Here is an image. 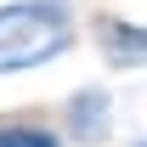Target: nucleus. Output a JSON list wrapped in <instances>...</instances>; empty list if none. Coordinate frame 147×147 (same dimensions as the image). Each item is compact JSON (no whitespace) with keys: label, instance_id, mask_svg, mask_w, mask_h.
Listing matches in <instances>:
<instances>
[{"label":"nucleus","instance_id":"obj_3","mask_svg":"<svg viewBox=\"0 0 147 147\" xmlns=\"http://www.w3.org/2000/svg\"><path fill=\"white\" fill-rule=\"evenodd\" d=\"M96 45H102V57H108L113 68H147V23L102 11L96 17Z\"/></svg>","mask_w":147,"mask_h":147},{"label":"nucleus","instance_id":"obj_2","mask_svg":"<svg viewBox=\"0 0 147 147\" xmlns=\"http://www.w3.org/2000/svg\"><path fill=\"white\" fill-rule=\"evenodd\" d=\"M62 125H68V136L79 147H96L113 136V96L102 91V85H85V91L68 96V108H62Z\"/></svg>","mask_w":147,"mask_h":147},{"label":"nucleus","instance_id":"obj_1","mask_svg":"<svg viewBox=\"0 0 147 147\" xmlns=\"http://www.w3.org/2000/svg\"><path fill=\"white\" fill-rule=\"evenodd\" d=\"M79 23H74L68 0H6L0 6V74H28L45 68L74 45Z\"/></svg>","mask_w":147,"mask_h":147},{"label":"nucleus","instance_id":"obj_5","mask_svg":"<svg viewBox=\"0 0 147 147\" xmlns=\"http://www.w3.org/2000/svg\"><path fill=\"white\" fill-rule=\"evenodd\" d=\"M142 147H147V142H142Z\"/></svg>","mask_w":147,"mask_h":147},{"label":"nucleus","instance_id":"obj_4","mask_svg":"<svg viewBox=\"0 0 147 147\" xmlns=\"http://www.w3.org/2000/svg\"><path fill=\"white\" fill-rule=\"evenodd\" d=\"M0 147H62L51 125H34V119H6L0 125Z\"/></svg>","mask_w":147,"mask_h":147}]
</instances>
